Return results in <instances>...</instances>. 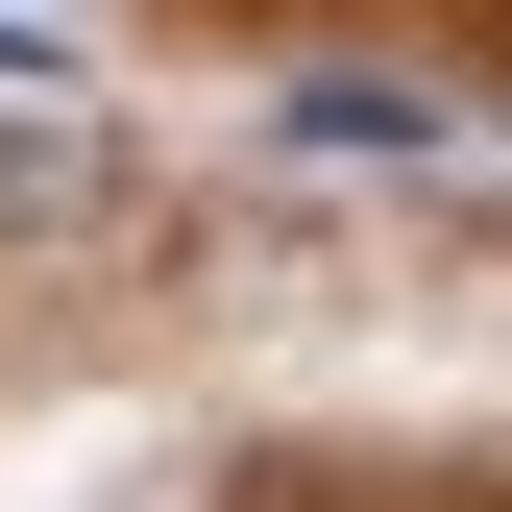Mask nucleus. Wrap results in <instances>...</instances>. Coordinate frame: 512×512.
Returning a JSON list of instances; mask_svg holds the SVG:
<instances>
[{
	"label": "nucleus",
	"mask_w": 512,
	"mask_h": 512,
	"mask_svg": "<svg viewBox=\"0 0 512 512\" xmlns=\"http://www.w3.org/2000/svg\"><path fill=\"white\" fill-rule=\"evenodd\" d=\"M415 122H439L415 74H317V98H293V147H415Z\"/></svg>",
	"instance_id": "obj_1"
}]
</instances>
